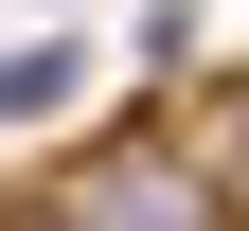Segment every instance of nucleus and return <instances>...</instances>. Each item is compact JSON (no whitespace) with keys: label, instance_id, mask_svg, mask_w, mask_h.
Here are the masks:
<instances>
[{"label":"nucleus","instance_id":"obj_1","mask_svg":"<svg viewBox=\"0 0 249 231\" xmlns=\"http://www.w3.org/2000/svg\"><path fill=\"white\" fill-rule=\"evenodd\" d=\"M53 231H231V195H213L196 124H107V142L53 178Z\"/></svg>","mask_w":249,"mask_h":231},{"label":"nucleus","instance_id":"obj_3","mask_svg":"<svg viewBox=\"0 0 249 231\" xmlns=\"http://www.w3.org/2000/svg\"><path fill=\"white\" fill-rule=\"evenodd\" d=\"M196 160H213V195H231V231H249V71L196 89Z\"/></svg>","mask_w":249,"mask_h":231},{"label":"nucleus","instance_id":"obj_2","mask_svg":"<svg viewBox=\"0 0 249 231\" xmlns=\"http://www.w3.org/2000/svg\"><path fill=\"white\" fill-rule=\"evenodd\" d=\"M71 89H89V53H71V36H18V53H0V124H53Z\"/></svg>","mask_w":249,"mask_h":231}]
</instances>
